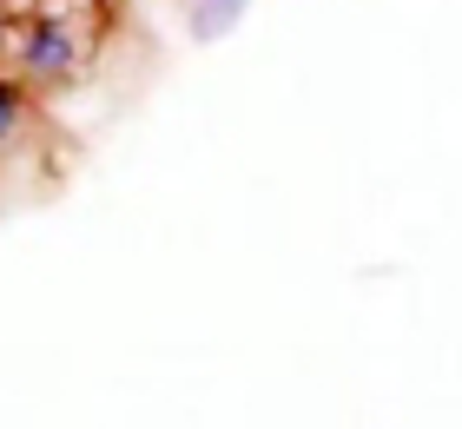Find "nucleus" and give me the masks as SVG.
Listing matches in <instances>:
<instances>
[{
	"label": "nucleus",
	"instance_id": "nucleus-1",
	"mask_svg": "<svg viewBox=\"0 0 462 429\" xmlns=\"http://www.w3.org/2000/svg\"><path fill=\"white\" fill-rule=\"evenodd\" d=\"M20 60H27L33 79H60V73L73 67V40L60 33V27H40V33L27 40V53H20Z\"/></svg>",
	"mask_w": 462,
	"mask_h": 429
},
{
	"label": "nucleus",
	"instance_id": "nucleus-2",
	"mask_svg": "<svg viewBox=\"0 0 462 429\" xmlns=\"http://www.w3.org/2000/svg\"><path fill=\"white\" fill-rule=\"evenodd\" d=\"M14 119H20V93H14V86H0V145H7Z\"/></svg>",
	"mask_w": 462,
	"mask_h": 429
}]
</instances>
